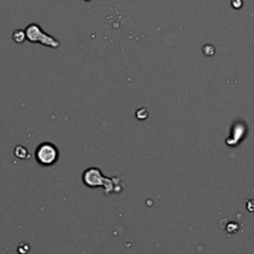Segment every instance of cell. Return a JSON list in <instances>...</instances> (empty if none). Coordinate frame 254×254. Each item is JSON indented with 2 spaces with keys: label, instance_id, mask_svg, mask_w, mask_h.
<instances>
[{
  "label": "cell",
  "instance_id": "cell-1",
  "mask_svg": "<svg viewBox=\"0 0 254 254\" xmlns=\"http://www.w3.org/2000/svg\"><path fill=\"white\" fill-rule=\"evenodd\" d=\"M25 35L26 39L29 40L30 42H32V44L40 42V44L45 45V46L52 47V49H57V47H60V42L55 39L54 36H51V35L45 34L37 24H31V25L28 26V28H26Z\"/></svg>",
  "mask_w": 254,
  "mask_h": 254
},
{
  "label": "cell",
  "instance_id": "cell-8",
  "mask_svg": "<svg viewBox=\"0 0 254 254\" xmlns=\"http://www.w3.org/2000/svg\"><path fill=\"white\" fill-rule=\"evenodd\" d=\"M247 210H248L249 212H254V200L247 201Z\"/></svg>",
  "mask_w": 254,
  "mask_h": 254
},
{
  "label": "cell",
  "instance_id": "cell-2",
  "mask_svg": "<svg viewBox=\"0 0 254 254\" xmlns=\"http://www.w3.org/2000/svg\"><path fill=\"white\" fill-rule=\"evenodd\" d=\"M113 180L107 179L102 175V172L99 171L98 169L91 168L88 170L83 172V182L89 187H98L102 186L104 187L107 194H111L113 191V184H112Z\"/></svg>",
  "mask_w": 254,
  "mask_h": 254
},
{
  "label": "cell",
  "instance_id": "cell-9",
  "mask_svg": "<svg viewBox=\"0 0 254 254\" xmlns=\"http://www.w3.org/2000/svg\"><path fill=\"white\" fill-rule=\"evenodd\" d=\"M83 1H91V0H83Z\"/></svg>",
  "mask_w": 254,
  "mask_h": 254
},
{
  "label": "cell",
  "instance_id": "cell-5",
  "mask_svg": "<svg viewBox=\"0 0 254 254\" xmlns=\"http://www.w3.org/2000/svg\"><path fill=\"white\" fill-rule=\"evenodd\" d=\"M15 156H18L19 159H29V151L26 150L24 146H18V148H15Z\"/></svg>",
  "mask_w": 254,
  "mask_h": 254
},
{
  "label": "cell",
  "instance_id": "cell-7",
  "mask_svg": "<svg viewBox=\"0 0 254 254\" xmlns=\"http://www.w3.org/2000/svg\"><path fill=\"white\" fill-rule=\"evenodd\" d=\"M242 5H243V1H242V0H232V6H233L234 9L242 8Z\"/></svg>",
  "mask_w": 254,
  "mask_h": 254
},
{
  "label": "cell",
  "instance_id": "cell-4",
  "mask_svg": "<svg viewBox=\"0 0 254 254\" xmlns=\"http://www.w3.org/2000/svg\"><path fill=\"white\" fill-rule=\"evenodd\" d=\"M13 39L14 41L18 42V44H23V42L26 40L25 32H24L23 30H16V31H14L13 34Z\"/></svg>",
  "mask_w": 254,
  "mask_h": 254
},
{
  "label": "cell",
  "instance_id": "cell-6",
  "mask_svg": "<svg viewBox=\"0 0 254 254\" xmlns=\"http://www.w3.org/2000/svg\"><path fill=\"white\" fill-rule=\"evenodd\" d=\"M203 52H205V54L207 55V56H212L213 52H215V49H213V47L211 46V45H206V46L203 47Z\"/></svg>",
  "mask_w": 254,
  "mask_h": 254
},
{
  "label": "cell",
  "instance_id": "cell-3",
  "mask_svg": "<svg viewBox=\"0 0 254 254\" xmlns=\"http://www.w3.org/2000/svg\"><path fill=\"white\" fill-rule=\"evenodd\" d=\"M36 161L42 166H51L58 160V149L52 143H42L35 151Z\"/></svg>",
  "mask_w": 254,
  "mask_h": 254
}]
</instances>
